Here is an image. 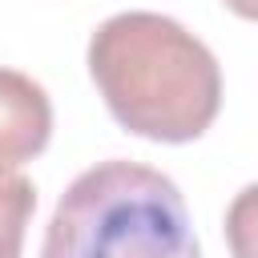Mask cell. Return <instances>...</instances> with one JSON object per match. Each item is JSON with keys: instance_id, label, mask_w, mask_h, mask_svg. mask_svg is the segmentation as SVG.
<instances>
[{"instance_id": "1", "label": "cell", "mask_w": 258, "mask_h": 258, "mask_svg": "<svg viewBox=\"0 0 258 258\" xmlns=\"http://www.w3.org/2000/svg\"><path fill=\"white\" fill-rule=\"evenodd\" d=\"M89 77L125 133L198 141L222 109L218 56L173 16L117 12L89 36Z\"/></svg>"}, {"instance_id": "2", "label": "cell", "mask_w": 258, "mask_h": 258, "mask_svg": "<svg viewBox=\"0 0 258 258\" xmlns=\"http://www.w3.org/2000/svg\"><path fill=\"white\" fill-rule=\"evenodd\" d=\"M40 258H202L185 198L153 165L109 157L60 194Z\"/></svg>"}, {"instance_id": "3", "label": "cell", "mask_w": 258, "mask_h": 258, "mask_svg": "<svg viewBox=\"0 0 258 258\" xmlns=\"http://www.w3.org/2000/svg\"><path fill=\"white\" fill-rule=\"evenodd\" d=\"M52 137L48 93L16 69H0V173H16L24 161L40 157Z\"/></svg>"}, {"instance_id": "4", "label": "cell", "mask_w": 258, "mask_h": 258, "mask_svg": "<svg viewBox=\"0 0 258 258\" xmlns=\"http://www.w3.org/2000/svg\"><path fill=\"white\" fill-rule=\"evenodd\" d=\"M36 210V185L20 173H0V258H24V234Z\"/></svg>"}, {"instance_id": "5", "label": "cell", "mask_w": 258, "mask_h": 258, "mask_svg": "<svg viewBox=\"0 0 258 258\" xmlns=\"http://www.w3.org/2000/svg\"><path fill=\"white\" fill-rule=\"evenodd\" d=\"M222 230L234 258H258V181L234 194V202L226 206Z\"/></svg>"}, {"instance_id": "6", "label": "cell", "mask_w": 258, "mask_h": 258, "mask_svg": "<svg viewBox=\"0 0 258 258\" xmlns=\"http://www.w3.org/2000/svg\"><path fill=\"white\" fill-rule=\"evenodd\" d=\"M234 16H242V20H254L258 24V0H222Z\"/></svg>"}]
</instances>
